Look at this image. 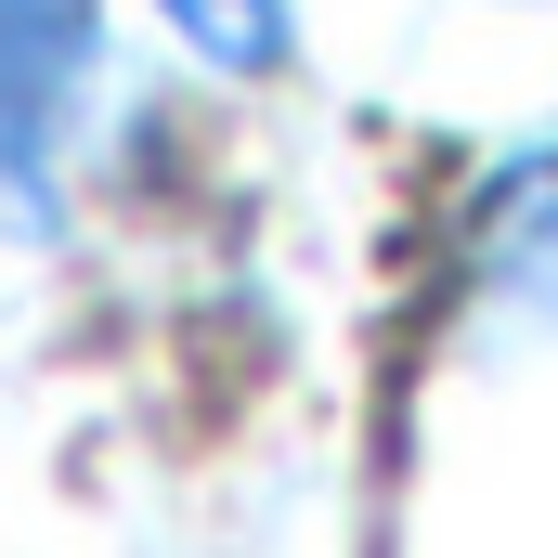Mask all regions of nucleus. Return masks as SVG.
<instances>
[{
	"label": "nucleus",
	"instance_id": "nucleus-1",
	"mask_svg": "<svg viewBox=\"0 0 558 558\" xmlns=\"http://www.w3.org/2000/svg\"><path fill=\"white\" fill-rule=\"evenodd\" d=\"M92 65H105V0H0V234H52Z\"/></svg>",
	"mask_w": 558,
	"mask_h": 558
},
{
	"label": "nucleus",
	"instance_id": "nucleus-2",
	"mask_svg": "<svg viewBox=\"0 0 558 558\" xmlns=\"http://www.w3.org/2000/svg\"><path fill=\"white\" fill-rule=\"evenodd\" d=\"M156 13H169V39H195V65H221V78H274L286 39H299L286 0H156Z\"/></svg>",
	"mask_w": 558,
	"mask_h": 558
}]
</instances>
